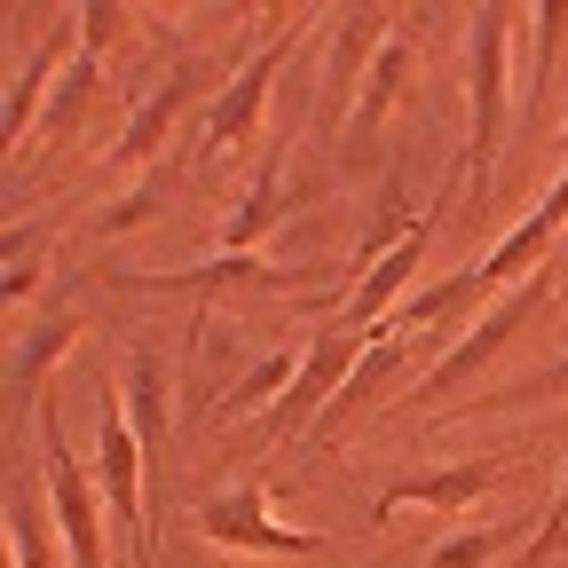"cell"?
Returning a JSON list of instances; mask_svg holds the SVG:
<instances>
[{
  "label": "cell",
  "instance_id": "1",
  "mask_svg": "<svg viewBox=\"0 0 568 568\" xmlns=\"http://www.w3.org/2000/svg\"><path fill=\"white\" fill-rule=\"evenodd\" d=\"M103 497L126 521L134 552L151 560V529H142V435L126 426V403H103Z\"/></svg>",
  "mask_w": 568,
  "mask_h": 568
},
{
  "label": "cell",
  "instance_id": "2",
  "mask_svg": "<svg viewBox=\"0 0 568 568\" xmlns=\"http://www.w3.org/2000/svg\"><path fill=\"white\" fill-rule=\"evenodd\" d=\"M48 497H55V521L71 537V560L80 568H103V537H95V497H88V474L63 443H48Z\"/></svg>",
  "mask_w": 568,
  "mask_h": 568
},
{
  "label": "cell",
  "instance_id": "3",
  "mask_svg": "<svg viewBox=\"0 0 568 568\" xmlns=\"http://www.w3.org/2000/svg\"><path fill=\"white\" fill-rule=\"evenodd\" d=\"M497 80H506V17H474V182L489 174V142H497Z\"/></svg>",
  "mask_w": 568,
  "mask_h": 568
},
{
  "label": "cell",
  "instance_id": "4",
  "mask_svg": "<svg viewBox=\"0 0 568 568\" xmlns=\"http://www.w3.org/2000/svg\"><path fill=\"white\" fill-rule=\"evenodd\" d=\"M205 537H222V545H261V552H316V537L301 529H276L261 514V489H230V497H213V506L197 514Z\"/></svg>",
  "mask_w": 568,
  "mask_h": 568
},
{
  "label": "cell",
  "instance_id": "5",
  "mask_svg": "<svg viewBox=\"0 0 568 568\" xmlns=\"http://www.w3.org/2000/svg\"><path fill=\"white\" fill-rule=\"evenodd\" d=\"M276 55L284 48H268V55H253V71L222 95V111H213V126H205V159H222L230 142H245L253 134V119H261V95H268V80H276Z\"/></svg>",
  "mask_w": 568,
  "mask_h": 568
},
{
  "label": "cell",
  "instance_id": "6",
  "mask_svg": "<svg viewBox=\"0 0 568 568\" xmlns=\"http://www.w3.org/2000/svg\"><path fill=\"white\" fill-rule=\"evenodd\" d=\"M537 301H545V276H529V284H521V293H514L506 308H497V316H489V324H481V332H474V339H466V347L450 355V364H443L435 379H443V387H458L466 372H481V364H489V347H497V339H506V332H514V324H521V316H529Z\"/></svg>",
  "mask_w": 568,
  "mask_h": 568
},
{
  "label": "cell",
  "instance_id": "7",
  "mask_svg": "<svg viewBox=\"0 0 568 568\" xmlns=\"http://www.w3.org/2000/svg\"><path fill=\"white\" fill-rule=\"evenodd\" d=\"M560 213H568V182H560V190H552V197H545V205L529 213V222H521V230H514L506 245H497V261H481L474 293H481V284H506V276H514V268H521V261H529V253H537V245H545V237L560 230Z\"/></svg>",
  "mask_w": 568,
  "mask_h": 568
},
{
  "label": "cell",
  "instance_id": "8",
  "mask_svg": "<svg viewBox=\"0 0 568 568\" xmlns=\"http://www.w3.org/2000/svg\"><path fill=\"white\" fill-rule=\"evenodd\" d=\"M355 364H364V347H355V339L316 347V355H308V379L276 403V426H301V418H308V403H316V395H332V379H339V372H355Z\"/></svg>",
  "mask_w": 568,
  "mask_h": 568
},
{
  "label": "cell",
  "instance_id": "9",
  "mask_svg": "<svg viewBox=\"0 0 568 568\" xmlns=\"http://www.w3.org/2000/svg\"><path fill=\"white\" fill-rule=\"evenodd\" d=\"M489 489V466H450V474H418V481H395L387 506H466V497Z\"/></svg>",
  "mask_w": 568,
  "mask_h": 568
},
{
  "label": "cell",
  "instance_id": "10",
  "mask_svg": "<svg viewBox=\"0 0 568 568\" xmlns=\"http://www.w3.org/2000/svg\"><path fill=\"white\" fill-rule=\"evenodd\" d=\"M418 253H426V237H403V245L387 253V268H372L364 284H355V301H347V316H355V324H372V316H379V308L395 301V284H403V276L418 268Z\"/></svg>",
  "mask_w": 568,
  "mask_h": 568
},
{
  "label": "cell",
  "instance_id": "11",
  "mask_svg": "<svg viewBox=\"0 0 568 568\" xmlns=\"http://www.w3.org/2000/svg\"><path fill=\"white\" fill-rule=\"evenodd\" d=\"M190 80H197V71H174V80H166V88H159L151 103H142V119H134V134H126V142H119V151H111L119 166H126V159H142V151H151V142L166 134V119H174V111L190 103Z\"/></svg>",
  "mask_w": 568,
  "mask_h": 568
},
{
  "label": "cell",
  "instance_id": "12",
  "mask_svg": "<svg viewBox=\"0 0 568 568\" xmlns=\"http://www.w3.org/2000/svg\"><path fill=\"white\" fill-rule=\"evenodd\" d=\"M126 395H134V435L142 443H159V410H166V387H159V364H151V355H134V372H126Z\"/></svg>",
  "mask_w": 568,
  "mask_h": 568
},
{
  "label": "cell",
  "instance_id": "13",
  "mask_svg": "<svg viewBox=\"0 0 568 568\" xmlns=\"http://www.w3.org/2000/svg\"><path fill=\"white\" fill-rule=\"evenodd\" d=\"M293 372H301V355H268V364H261V372H253V379H245V387L230 395V410H253V403H276V395H284V379H293Z\"/></svg>",
  "mask_w": 568,
  "mask_h": 568
},
{
  "label": "cell",
  "instance_id": "14",
  "mask_svg": "<svg viewBox=\"0 0 568 568\" xmlns=\"http://www.w3.org/2000/svg\"><path fill=\"white\" fill-rule=\"evenodd\" d=\"M71 339H80V316H63V324H48V332H40V339L24 347V364H17V387H32V379H40V364H48L55 347H71Z\"/></svg>",
  "mask_w": 568,
  "mask_h": 568
},
{
  "label": "cell",
  "instance_id": "15",
  "mask_svg": "<svg viewBox=\"0 0 568 568\" xmlns=\"http://www.w3.org/2000/svg\"><path fill=\"white\" fill-rule=\"evenodd\" d=\"M88 88H95V48H88V55H71V88L55 95V111H48V126H71V119H80V103H88Z\"/></svg>",
  "mask_w": 568,
  "mask_h": 568
},
{
  "label": "cell",
  "instance_id": "16",
  "mask_svg": "<svg viewBox=\"0 0 568 568\" xmlns=\"http://www.w3.org/2000/svg\"><path fill=\"white\" fill-rule=\"evenodd\" d=\"M395 80H403V48H387V55H379V71H372V88H364V111H355V119H364V126H372V119L387 111V95H395Z\"/></svg>",
  "mask_w": 568,
  "mask_h": 568
},
{
  "label": "cell",
  "instance_id": "17",
  "mask_svg": "<svg viewBox=\"0 0 568 568\" xmlns=\"http://www.w3.org/2000/svg\"><path fill=\"white\" fill-rule=\"evenodd\" d=\"M497 545H506V537H497V529H481V537H458V545H443V552L426 560V568H474V560H489Z\"/></svg>",
  "mask_w": 568,
  "mask_h": 568
}]
</instances>
